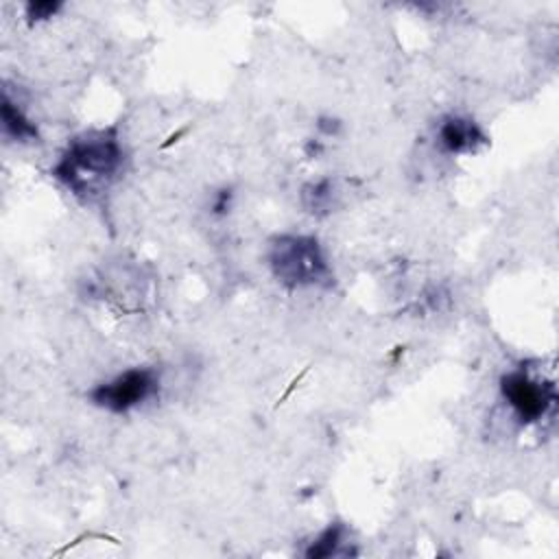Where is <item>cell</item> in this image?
Masks as SVG:
<instances>
[{
  "instance_id": "obj_1",
  "label": "cell",
  "mask_w": 559,
  "mask_h": 559,
  "mask_svg": "<svg viewBox=\"0 0 559 559\" xmlns=\"http://www.w3.org/2000/svg\"><path fill=\"white\" fill-rule=\"evenodd\" d=\"M124 148L114 127L74 135L50 168L52 177L81 199H96L120 177Z\"/></svg>"
},
{
  "instance_id": "obj_2",
  "label": "cell",
  "mask_w": 559,
  "mask_h": 559,
  "mask_svg": "<svg viewBox=\"0 0 559 559\" xmlns=\"http://www.w3.org/2000/svg\"><path fill=\"white\" fill-rule=\"evenodd\" d=\"M266 262L273 277L286 288L328 286L332 269L314 236L280 234L269 242Z\"/></svg>"
},
{
  "instance_id": "obj_3",
  "label": "cell",
  "mask_w": 559,
  "mask_h": 559,
  "mask_svg": "<svg viewBox=\"0 0 559 559\" xmlns=\"http://www.w3.org/2000/svg\"><path fill=\"white\" fill-rule=\"evenodd\" d=\"M500 395L513 417L524 426L542 421L557 404L555 384L539 380L526 367L511 369L500 378Z\"/></svg>"
},
{
  "instance_id": "obj_4",
  "label": "cell",
  "mask_w": 559,
  "mask_h": 559,
  "mask_svg": "<svg viewBox=\"0 0 559 559\" xmlns=\"http://www.w3.org/2000/svg\"><path fill=\"white\" fill-rule=\"evenodd\" d=\"M157 391L159 373L153 367H131L94 386L90 391V400L109 413H129L155 397Z\"/></svg>"
},
{
  "instance_id": "obj_5",
  "label": "cell",
  "mask_w": 559,
  "mask_h": 559,
  "mask_svg": "<svg viewBox=\"0 0 559 559\" xmlns=\"http://www.w3.org/2000/svg\"><path fill=\"white\" fill-rule=\"evenodd\" d=\"M437 146L450 155L476 153L487 144V135L476 120L461 114H450L437 124Z\"/></svg>"
},
{
  "instance_id": "obj_6",
  "label": "cell",
  "mask_w": 559,
  "mask_h": 559,
  "mask_svg": "<svg viewBox=\"0 0 559 559\" xmlns=\"http://www.w3.org/2000/svg\"><path fill=\"white\" fill-rule=\"evenodd\" d=\"M347 539H349V533L343 524H330L312 542H308V548L304 550V555L314 557V559L354 555Z\"/></svg>"
},
{
  "instance_id": "obj_7",
  "label": "cell",
  "mask_w": 559,
  "mask_h": 559,
  "mask_svg": "<svg viewBox=\"0 0 559 559\" xmlns=\"http://www.w3.org/2000/svg\"><path fill=\"white\" fill-rule=\"evenodd\" d=\"M2 129H4V135L15 142H33V140L37 142V138H39L37 127L20 109V105L9 98L7 92L2 96Z\"/></svg>"
},
{
  "instance_id": "obj_8",
  "label": "cell",
  "mask_w": 559,
  "mask_h": 559,
  "mask_svg": "<svg viewBox=\"0 0 559 559\" xmlns=\"http://www.w3.org/2000/svg\"><path fill=\"white\" fill-rule=\"evenodd\" d=\"M332 197H334V188L330 179H321V181H310L304 190H301V203L310 214H325L332 207Z\"/></svg>"
},
{
  "instance_id": "obj_9",
  "label": "cell",
  "mask_w": 559,
  "mask_h": 559,
  "mask_svg": "<svg viewBox=\"0 0 559 559\" xmlns=\"http://www.w3.org/2000/svg\"><path fill=\"white\" fill-rule=\"evenodd\" d=\"M59 7L61 4H57V2H31V4H26V11H28L26 15L31 20H48L59 11Z\"/></svg>"
}]
</instances>
